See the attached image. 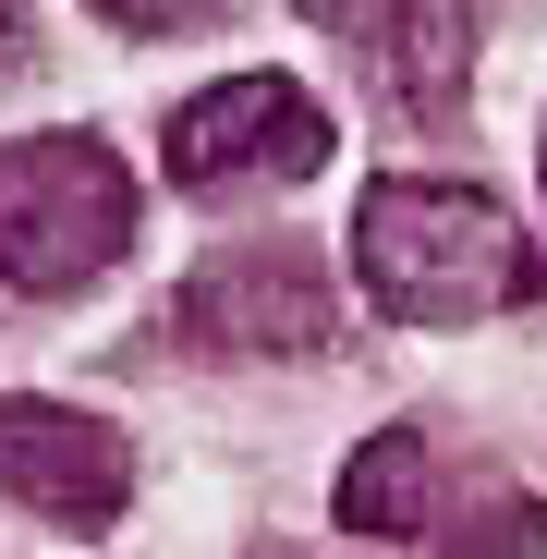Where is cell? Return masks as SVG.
I'll list each match as a JSON object with an SVG mask.
<instances>
[{
	"label": "cell",
	"instance_id": "277c9868",
	"mask_svg": "<svg viewBox=\"0 0 547 559\" xmlns=\"http://www.w3.org/2000/svg\"><path fill=\"white\" fill-rule=\"evenodd\" d=\"M317 158H329V122L293 73H231L195 110H170V182H243V170L305 182Z\"/></svg>",
	"mask_w": 547,
	"mask_h": 559
},
{
	"label": "cell",
	"instance_id": "5b68a950",
	"mask_svg": "<svg viewBox=\"0 0 547 559\" xmlns=\"http://www.w3.org/2000/svg\"><path fill=\"white\" fill-rule=\"evenodd\" d=\"M341 317L317 293V267L293 243H243L219 267H195L170 293V341H207V353H317Z\"/></svg>",
	"mask_w": 547,
	"mask_h": 559
},
{
	"label": "cell",
	"instance_id": "9c48e42d",
	"mask_svg": "<svg viewBox=\"0 0 547 559\" xmlns=\"http://www.w3.org/2000/svg\"><path fill=\"white\" fill-rule=\"evenodd\" d=\"M305 13H317L329 37H353V49H390V25L414 13V0H305Z\"/></svg>",
	"mask_w": 547,
	"mask_h": 559
},
{
	"label": "cell",
	"instance_id": "7a4b0ae2",
	"mask_svg": "<svg viewBox=\"0 0 547 559\" xmlns=\"http://www.w3.org/2000/svg\"><path fill=\"white\" fill-rule=\"evenodd\" d=\"M134 243V182L98 134L0 146V293H73Z\"/></svg>",
	"mask_w": 547,
	"mask_h": 559
},
{
	"label": "cell",
	"instance_id": "52a82bcc",
	"mask_svg": "<svg viewBox=\"0 0 547 559\" xmlns=\"http://www.w3.org/2000/svg\"><path fill=\"white\" fill-rule=\"evenodd\" d=\"M426 547H438V559H547V511H535L511 475L463 462V475L438 487V523H426Z\"/></svg>",
	"mask_w": 547,
	"mask_h": 559
},
{
	"label": "cell",
	"instance_id": "8fae6325",
	"mask_svg": "<svg viewBox=\"0 0 547 559\" xmlns=\"http://www.w3.org/2000/svg\"><path fill=\"white\" fill-rule=\"evenodd\" d=\"M267 559H293V547H267Z\"/></svg>",
	"mask_w": 547,
	"mask_h": 559
},
{
	"label": "cell",
	"instance_id": "ba28073f",
	"mask_svg": "<svg viewBox=\"0 0 547 559\" xmlns=\"http://www.w3.org/2000/svg\"><path fill=\"white\" fill-rule=\"evenodd\" d=\"M110 25H134V37H195L207 13H231V0H98Z\"/></svg>",
	"mask_w": 547,
	"mask_h": 559
},
{
	"label": "cell",
	"instance_id": "6da1fadb",
	"mask_svg": "<svg viewBox=\"0 0 547 559\" xmlns=\"http://www.w3.org/2000/svg\"><path fill=\"white\" fill-rule=\"evenodd\" d=\"M365 293L414 329H475L523 293V231L475 195V182H378L353 219Z\"/></svg>",
	"mask_w": 547,
	"mask_h": 559
},
{
	"label": "cell",
	"instance_id": "30bf717a",
	"mask_svg": "<svg viewBox=\"0 0 547 559\" xmlns=\"http://www.w3.org/2000/svg\"><path fill=\"white\" fill-rule=\"evenodd\" d=\"M0 73H25V25H13V0H0Z\"/></svg>",
	"mask_w": 547,
	"mask_h": 559
},
{
	"label": "cell",
	"instance_id": "8992f818",
	"mask_svg": "<svg viewBox=\"0 0 547 559\" xmlns=\"http://www.w3.org/2000/svg\"><path fill=\"white\" fill-rule=\"evenodd\" d=\"M438 487H450V450L426 426H378L341 462V523L353 535H426L438 523Z\"/></svg>",
	"mask_w": 547,
	"mask_h": 559
},
{
	"label": "cell",
	"instance_id": "3957f363",
	"mask_svg": "<svg viewBox=\"0 0 547 559\" xmlns=\"http://www.w3.org/2000/svg\"><path fill=\"white\" fill-rule=\"evenodd\" d=\"M0 499L61 535H98L134 499V450H122V426L73 414V402H0Z\"/></svg>",
	"mask_w": 547,
	"mask_h": 559
}]
</instances>
